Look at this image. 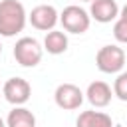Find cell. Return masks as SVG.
Returning a JSON list of instances; mask_svg holds the SVG:
<instances>
[{"label": "cell", "mask_w": 127, "mask_h": 127, "mask_svg": "<svg viewBox=\"0 0 127 127\" xmlns=\"http://www.w3.org/2000/svg\"><path fill=\"white\" fill-rule=\"evenodd\" d=\"M28 14L18 0H0V36L12 38L20 34L26 26Z\"/></svg>", "instance_id": "obj_1"}, {"label": "cell", "mask_w": 127, "mask_h": 127, "mask_svg": "<svg viewBox=\"0 0 127 127\" xmlns=\"http://www.w3.org/2000/svg\"><path fill=\"white\" fill-rule=\"evenodd\" d=\"M42 54H44V48L40 46V42L36 38H30V36L20 38L14 46V60L24 67L38 65L42 60Z\"/></svg>", "instance_id": "obj_2"}, {"label": "cell", "mask_w": 127, "mask_h": 127, "mask_svg": "<svg viewBox=\"0 0 127 127\" xmlns=\"http://www.w3.org/2000/svg\"><path fill=\"white\" fill-rule=\"evenodd\" d=\"M60 22L64 26L65 32L69 34H83L87 32L89 24H91V18H89V12H85L81 6H65L60 14Z\"/></svg>", "instance_id": "obj_3"}, {"label": "cell", "mask_w": 127, "mask_h": 127, "mask_svg": "<svg viewBox=\"0 0 127 127\" xmlns=\"http://www.w3.org/2000/svg\"><path fill=\"white\" fill-rule=\"evenodd\" d=\"M95 64H97V69L103 73H119L125 65V52L115 44L103 46L95 56Z\"/></svg>", "instance_id": "obj_4"}, {"label": "cell", "mask_w": 127, "mask_h": 127, "mask_svg": "<svg viewBox=\"0 0 127 127\" xmlns=\"http://www.w3.org/2000/svg\"><path fill=\"white\" fill-rule=\"evenodd\" d=\"M54 101L60 109L73 111V109H79V105L83 103V91L73 83H60L56 87Z\"/></svg>", "instance_id": "obj_5"}, {"label": "cell", "mask_w": 127, "mask_h": 127, "mask_svg": "<svg viewBox=\"0 0 127 127\" xmlns=\"http://www.w3.org/2000/svg\"><path fill=\"white\" fill-rule=\"evenodd\" d=\"M2 95L12 105H24L32 95V87L24 77H10L2 85Z\"/></svg>", "instance_id": "obj_6"}, {"label": "cell", "mask_w": 127, "mask_h": 127, "mask_svg": "<svg viewBox=\"0 0 127 127\" xmlns=\"http://www.w3.org/2000/svg\"><path fill=\"white\" fill-rule=\"evenodd\" d=\"M28 20L30 24L36 28V30H42V32H50L56 28V24L60 22V14L54 6L50 4H40L36 8H32V12L28 14Z\"/></svg>", "instance_id": "obj_7"}, {"label": "cell", "mask_w": 127, "mask_h": 127, "mask_svg": "<svg viewBox=\"0 0 127 127\" xmlns=\"http://www.w3.org/2000/svg\"><path fill=\"white\" fill-rule=\"evenodd\" d=\"M89 18H93L99 24H109L119 18V6L115 0H91Z\"/></svg>", "instance_id": "obj_8"}, {"label": "cell", "mask_w": 127, "mask_h": 127, "mask_svg": "<svg viewBox=\"0 0 127 127\" xmlns=\"http://www.w3.org/2000/svg\"><path fill=\"white\" fill-rule=\"evenodd\" d=\"M87 97V101L93 105V107H105L111 103V97H113V89L105 83V81H91L87 85V91L83 93Z\"/></svg>", "instance_id": "obj_9"}, {"label": "cell", "mask_w": 127, "mask_h": 127, "mask_svg": "<svg viewBox=\"0 0 127 127\" xmlns=\"http://www.w3.org/2000/svg\"><path fill=\"white\" fill-rule=\"evenodd\" d=\"M75 127H113V121L103 111H81Z\"/></svg>", "instance_id": "obj_10"}, {"label": "cell", "mask_w": 127, "mask_h": 127, "mask_svg": "<svg viewBox=\"0 0 127 127\" xmlns=\"http://www.w3.org/2000/svg\"><path fill=\"white\" fill-rule=\"evenodd\" d=\"M67 36L65 32H60V30H50L44 38V50L52 56H60L67 50Z\"/></svg>", "instance_id": "obj_11"}, {"label": "cell", "mask_w": 127, "mask_h": 127, "mask_svg": "<svg viewBox=\"0 0 127 127\" xmlns=\"http://www.w3.org/2000/svg\"><path fill=\"white\" fill-rule=\"evenodd\" d=\"M6 127H36V117L30 109L16 105L6 117Z\"/></svg>", "instance_id": "obj_12"}, {"label": "cell", "mask_w": 127, "mask_h": 127, "mask_svg": "<svg viewBox=\"0 0 127 127\" xmlns=\"http://www.w3.org/2000/svg\"><path fill=\"white\" fill-rule=\"evenodd\" d=\"M113 95L119 97L121 101H127V71L119 73L113 81Z\"/></svg>", "instance_id": "obj_13"}, {"label": "cell", "mask_w": 127, "mask_h": 127, "mask_svg": "<svg viewBox=\"0 0 127 127\" xmlns=\"http://www.w3.org/2000/svg\"><path fill=\"white\" fill-rule=\"evenodd\" d=\"M113 36H115L117 42L127 44V20H123V18L115 20V24H113Z\"/></svg>", "instance_id": "obj_14"}, {"label": "cell", "mask_w": 127, "mask_h": 127, "mask_svg": "<svg viewBox=\"0 0 127 127\" xmlns=\"http://www.w3.org/2000/svg\"><path fill=\"white\" fill-rule=\"evenodd\" d=\"M119 18H123V20H127V4L119 10Z\"/></svg>", "instance_id": "obj_15"}, {"label": "cell", "mask_w": 127, "mask_h": 127, "mask_svg": "<svg viewBox=\"0 0 127 127\" xmlns=\"http://www.w3.org/2000/svg\"><path fill=\"white\" fill-rule=\"evenodd\" d=\"M0 127H6V121H4L2 117H0Z\"/></svg>", "instance_id": "obj_16"}, {"label": "cell", "mask_w": 127, "mask_h": 127, "mask_svg": "<svg viewBox=\"0 0 127 127\" xmlns=\"http://www.w3.org/2000/svg\"><path fill=\"white\" fill-rule=\"evenodd\" d=\"M81 2H91V0H81Z\"/></svg>", "instance_id": "obj_17"}, {"label": "cell", "mask_w": 127, "mask_h": 127, "mask_svg": "<svg viewBox=\"0 0 127 127\" xmlns=\"http://www.w3.org/2000/svg\"><path fill=\"white\" fill-rule=\"evenodd\" d=\"M0 54H2V44H0Z\"/></svg>", "instance_id": "obj_18"}]
</instances>
